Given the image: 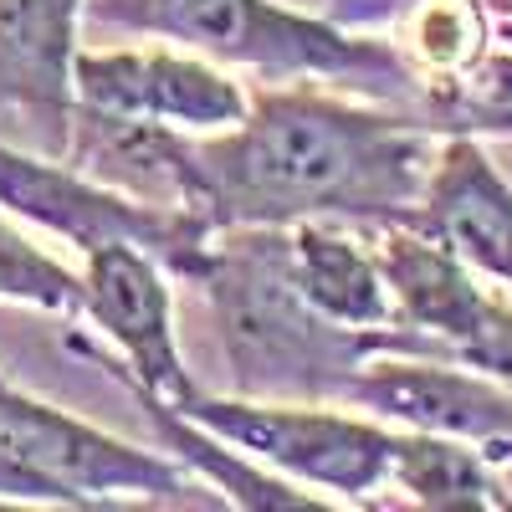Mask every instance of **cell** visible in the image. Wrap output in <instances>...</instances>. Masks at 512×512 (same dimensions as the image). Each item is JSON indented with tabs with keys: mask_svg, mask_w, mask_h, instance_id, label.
Segmentation results:
<instances>
[{
	"mask_svg": "<svg viewBox=\"0 0 512 512\" xmlns=\"http://www.w3.org/2000/svg\"><path fill=\"white\" fill-rule=\"evenodd\" d=\"M420 113L323 82H267L241 123L195 134L200 210L216 231L333 221L354 231L410 226L441 154Z\"/></svg>",
	"mask_w": 512,
	"mask_h": 512,
	"instance_id": "cell-1",
	"label": "cell"
},
{
	"mask_svg": "<svg viewBox=\"0 0 512 512\" xmlns=\"http://www.w3.org/2000/svg\"><path fill=\"white\" fill-rule=\"evenodd\" d=\"M236 379V395L262 400H338L344 384L379 354H436L441 338L420 328H349L323 318L287 262V226L216 231L195 272Z\"/></svg>",
	"mask_w": 512,
	"mask_h": 512,
	"instance_id": "cell-2",
	"label": "cell"
},
{
	"mask_svg": "<svg viewBox=\"0 0 512 512\" xmlns=\"http://www.w3.org/2000/svg\"><path fill=\"white\" fill-rule=\"evenodd\" d=\"M82 11L103 26L251 72L256 82H323L369 103L420 113L441 128L436 88L400 57L390 36L297 11L287 0H82Z\"/></svg>",
	"mask_w": 512,
	"mask_h": 512,
	"instance_id": "cell-3",
	"label": "cell"
},
{
	"mask_svg": "<svg viewBox=\"0 0 512 512\" xmlns=\"http://www.w3.org/2000/svg\"><path fill=\"white\" fill-rule=\"evenodd\" d=\"M205 431H216L251 461L287 482L333 492L349 507H374L390 492L400 425H384L338 400H262V395H195L180 405Z\"/></svg>",
	"mask_w": 512,
	"mask_h": 512,
	"instance_id": "cell-4",
	"label": "cell"
},
{
	"mask_svg": "<svg viewBox=\"0 0 512 512\" xmlns=\"http://www.w3.org/2000/svg\"><path fill=\"white\" fill-rule=\"evenodd\" d=\"M0 210L62 236L67 246H77V256L113 241L144 246L169 277H185V282H195L210 241H216V226L195 216V210L134 200L93 175H82L67 159L52 164L11 144H0Z\"/></svg>",
	"mask_w": 512,
	"mask_h": 512,
	"instance_id": "cell-5",
	"label": "cell"
},
{
	"mask_svg": "<svg viewBox=\"0 0 512 512\" xmlns=\"http://www.w3.org/2000/svg\"><path fill=\"white\" fill-rule=\"evenodd\" d=\"M0 446H11L31 472H41L67 507H195L205 482H195L175 456L144 451L134 441H118L113 431H98L52 400H36L26 390L0 395Z\"/></svg>",
	"mask_w": 512,
	"mask_h": 512,
	"instance_id": "cell-6",
	"label": "cell"
},
{
	"mask_svg": "<svg viewBox=\"0 0 512 512\" xmlns=\"http://www.w3.org/2000/svg\"><path fill=\"white\" fill-rule=\"evenodd\" d=\"M338 405H354L400 431L466 441L497 466H512V390L461 359L379 354L344 384Z\"/></svg>",
	"mask_w": 512,
	"mask_h": 512,
	"instance_id": "cell-7",
	"label": "cell"
},
{
	"mask_svg": "<svg viewBox=\"0 0 512 512\" xmlns=\"http://www.w3.org/2000/svg\"><path fill=\"white\" fill-rule=\"evenodd\" d=\"M72 93L98 113L164 123L180 134H221L241 123L251 93L200 52L175 47H128V52H77Z\"/></svg>",
	"mask_w": 512,
	"mask_h": 512,
	"instance_id": "cell-8",
	"label": "cell"
},
{
	"mask_svg": "<svg viewBox=\"0 0 512 512\" xmlns=\"http://www.w3.org/2000/svg\"><path fill=\"white\" fill-rule=\"evenodd\" d=\"M82 318L98 323L103 338H113L123 369L144 390H154L169 405H190L200 384L185 369L180 338H175V292L169 272L144 246H98L82 256Z\"/></svg>",
	"mask_w": 512,
	"mask_h": 512,
	"instance_id": "cell-9",
	"label": "cell"
},
{
	"mask_svg": "<svg viewBox=\"0 0 512 512\" xmlns=\"http://www.w3.org/2000/svg\"><path fill=\"white\" fill-rule=\"evenodd\" d=\"M415 231L451 246L487 282L512 287V180L497 169L477 134H446Z\"/></svg>",
	"mask_w": 512,
	"mask_h": 512,
	"instance_id": "cell-10",
	"label": "cell"
},
{
	"mask_svg": "<svg viewBox=\"0 0 512 512\" xmlns=\"http://www.w3.org/2000/svg\"><path fill=\"white\" fill-rule=\"evenodd\" d=\"M67 164L93 175L134 200L149 205H175V210H200V164H195V134L144 118H118L98 113L88 103H72L67 118Z\"/></svg>",
	"mask_w": 512,
	"mask_h": 512,
	"instance_id": "cell-11",
	"label": "cell"
},
{
	"mask_svg": "<svg viewBox=\"0 0 512 512\" xmlns=\"http://www.w3.org/2000/svg\"><path fill=\"white\" fill-rule=\"evenodd\" d=\"M82 0H0V108L36 123L47 149H67L72 62Z\"/></svg>",
	"mask_w": 512,
	"mask_h": 512,
	"instance_id": "cell-12",
	"label": "cell"
},
{
	"mask_svg": "<svg viewBox=\"0 0 512 512\" xmlns=\"http://www.w3.org/2000/svg\"><path fill=\"white\" fill-rule=\"evenodd\" d=\"M72 344V338H67ZM72 349H82V354H93L88 344H72ZM113 379H123L128 390H134V400L149 410V420H154V431H159V441H164V451L175 456L185 472L195 477V482H205L210 492H226V502L231 507H251V512H297V507H328V497H318V492H303L297 482H287L282 472H267L262 461H251L246 451H236L231 441H221L216 431H205L200 420H190L180 405H169V400H159L154 390H144V384L128 374L123 364H113V359H103V354H93Z\"/></svg>",
	"mask_w": 512,
	"mask_h": 512,
	"instance_id": "cell-13",
	"label": "cell"
},
{
	"mask_svg": "<svg viewBox=\"0 0 512 512\" xmlns=\"http://www.w3.org/2000/svg\"><path fill=\"white\" fill-rule=\"evenodd\" d=\"M287 262L303 297L333 323L349 328H405L379 256L364 231L333 221L287 226Z\"/></svg>",
	"mask_w": 512,
	"mask_h": 512,
	"instance_id": "cell-14",
	"label": "cell"
},
{
	"mask_svg": "<svg viewBox=\"0 0 512 512\" xmlns=\"http://www.w3.org/2000/svg\"><path fill=\"white\" fill-rule=\"evenodd\" d=\"M390 492H405V502L431 512H512V492L497 477V461L431 431H400Z\"/></svg>",
	"mask_w": 512,
	"mask_h": 512,
	"instance_id": "cell-15",
	"label": "cell"
},
{
	"mask_svg": "<svg viewBox=\"0 0 512 512\" xmlns=\"http://www.w3.org/2000/svg\"><path fill=\"white\" fill-rule=\"evenodd\" d=\"M0 303L82 318V272L62 267L52 251H41L31 236H21L6 210H0Z\"/></svg>",
	"mask_w": 512,
	"mask_h": 512,
	"instance_id": "cell-16",
	"label": "cell"
},
{
	"mask_svg": "<svg viewBox=\"0 0 512 512\" xmlns=\"http://www.w3.org/2000/svg\"><path fill=\"white\" fill-rule=\"evenodd\" d=\"M0 502H21V507H67L62 492L31 472V466L11 451V446H0Z\"/></svg>",
	"mask_w": 512,
	"mask_h": 512,
	"instance_id": "cell-17",
	"label": "cell"
},
{
	"mask_svg": "<svg viewBox=\"0 0 512 512\" xmlns=\"http://www.w3.org/2000/svg\"><path fill=\"white\" fill-rule=\"evenodd\" d=\"M492 11L497 16H512V0H492Z\"/></svg>",
	"mask_w": 512,
	"mask_h": 512,
	"instance_id": "cell-18",
	"label": "cell"
},
{
	"mask_svg": "<svg viewBox=\"0 0 512 512\" xmlns=\"http://www.w3.org/2000/svg\"><path fill=\"white\" fill-rule=\"evenodd\" d=\"M6 390H11V379H6V374H0V395H6Z\"/></svg>",
	"mask_w": 512,
	"mask_h": 512,
	"instance_id": "cell-19",
	"label": "cell"
}]
</instances>
